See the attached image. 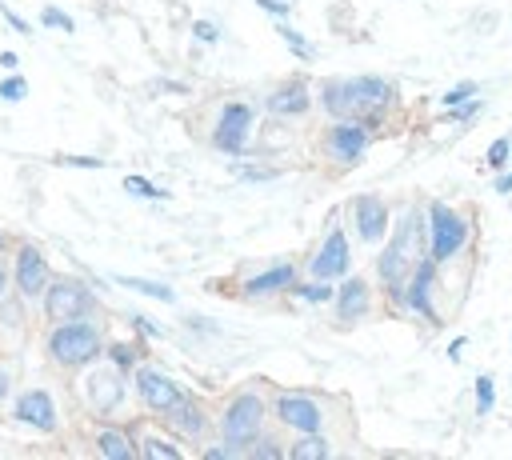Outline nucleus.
<instances>
[{
  "mask_svg": "<svg viewBox=\"0 0 512 460\" xmlns=\"http://www.w3.org/2000/svg\"><path fill=\"white\" fill-rule=\"evenodd\" d=\"M56 164H72V168H104L100 156H56Z\"/></svg>",
  "mask_w": 512,
  "mask_h": 460,
  "instance_id": "nucleus-38",
  "label": "nucleus"
},
{
  "mask_svg": "<svg viewBox=\"0 0 512 460\" xmlns=\"http://www.w3.org/2000/svg\"><path fill=\"white\" fill-rule=\"evenodd\" d=\"M24 96H28V80H24V76L0 80V100H4V104H20Z\"/></svg>",
  "mask_w": 512,
  "mask_h": 460,
  "instance_id": "nucleus-32",
  "label": "nucleus"
},
{
  "mask_svg": "<svg viewBox=\"0 0 512 460\" xmlns=\"http://www.w3.org/2000/svg\"><path fill=\"white\" fill-rule=\"evenodd\" d=\"M136 396H140V404L148 408V412H164V416H172L188 396L176 388V380H168L164 372H156V368H140L136 372Z\"/></svg>",
  "mask_w": 512,
  "mask_h": 460,
  "instance_id": "nucleus-12",
  "label": "nucleus"
},
{
  "mask_svg": "<svg viewBox=\"0 0 512 460\" xmlns=\"http://www.w3.org/2000/svg\"><path fill=\"white\" fill-rule=\"evenodd\" d=\"M16 420L20 424H32L36 432H52L56 428V404L44 388H28L20 400H16Z\"/></svg>",
  "mask_w": 512,
  "mask_h": 460,
  "instance_id": "nucleus-17",
  "label": "nucleus"
},
{
  "mask_svg": "<svg viewBox=\"0 0 512 460\" xmlns=\"http://www.w3.org/2000/svg\"><path fill=\"white\" fill-rule=\"evenodd\" d=\"M156 88H160V92H188V88H184V84H180V80H160V84H156Z\"/></svg>",
  "mask_w": 512,
  "mask_h": 460,
  "instance_id": "nucleus-45",
  "label": "nucleus"
},
{
  "mask_svg": "<svg viewBox=\"0 0 512 460\" xmlns=\"http://www.w3.org/2000/svg\"><path fill=\"white\" fill-rule=\"evenodd\" d=\"M0 64H4V68H16V64H20V56H16V52H0Z\"/></svg>",
  "mask_w": 512,
  "mask_h": 460,
  "instance_id": "nucleus-46",
  "label": "nucleus"
},
{
  "mask_svg": "<svg viewBox=\"0 0 512 460\" xmlns=\"http://www.w3.org/2000/svg\"><path fill=\"white\" fill-rule=\"evenodd\" d=\"M116 284H124L128 292H144V296H152V300H164V304L176 300V292H172L168 284H156V280H144V276H116Z\"/></svg>",
  "mask_w": 512,
  "mask_h": 460,
  "instance_id": "nucleus-24",
  "label": "nucleus"
},
{
  "mask_svg": "<svg viewBox=\"0 0 512 460\" xmlns=\"http://www.w3.org/2000/svg\"><path fill=\"white\" fill-rule=\"evenodd\" d=\"M480 116H484V100H480V96H472V100H464V104H456V108H444V112H440V120H444V124H460V128H472Z\"/></svg>",
  "mask_w": 512,
  "mask_h": 460,
  "instance_id": "nucleus-23",
  "label": "nucleus"
},
{
  "mask_svg": "<svg viewBox=\"0 0 512 460\" xmlns=\"http://www.w3.org/2000/svg\"><path fill=\"white\" fill-rule=\"evenodd\" d=\"M0 16H4V20H8V24H12V28H16V32H24V36H28V32H32V28H28V20H20V16H16V12H12V8H8V4H0Z\"/></svg>",
  "mask_w": 512,
  "mask_h": 460,
  "instance_id": "nucleus-39",
  "label": "nucleus"
},
{
  "mask_svg": "<svg viewBox=\"0 0 512 460\" xmlns=\"http://www.w3.org/2000/svg\"><path fill=\"white\" fill-rule=\"evenodd\" d=\"M256 4H260L264 12H272V16H288V8H292L288 0H256Z\"/></svg>",
  "mask_w": 512,
  "mask_h": 460,
  "instance_id": "nucleus-41",
  "label": "nucleus"
},
{
  "mask_svg": "<svg viewBox=\"0 0 512 460\" xmlns=\"http://www.w3.org/2000/svg\"><path fill=\"white\" fill-rule=\"evenodd\" d=\"M476 416H488L496 408V380L492 376H476Z\"/></svg>",
  "mask_w": 512,
  "mask_h": 460,
  "instance_id": "nucleus-28",
  "label": "nucleus"
},
{
  "mask_svg": "<svg viewBox=\"0 0 512 460\" xmlns=\"http://www.w3.org/2000/svg\"><path fill=\"white\" fill-rule=\"evenodd\" d=\"M288 292H292L296 300H304V304H328V300H336V284H332V280H316V276H312L308 284L296 280Z\"/></svg>",
  "mask_w": 512,
  "mask_h": 460,
  "instance_id": "nucleus-22",
  "label": "nucleus"
},
{
  "mask_svg": "<svg viewBox=\"0 0 512 460\" xmlns=\"http://www.w3.org/2000/svg\"><path fill=\"white\" fill-rule=\"evenodd\" d=\"M8 396V372H0V400Z\"/></svg>",
  "mask_w": 512,
  "mask_h": 460,
  "instance_id": "nucleus-47",
  "label": "nucleus"
},
{
  "mask_svg": "<svg viewBox=\"0 0 512 460\" xmlns=\"http://www.w3.org/2000/svg\"><path fill=\"white\" fill-rule=\"evenodd\" d=\"M348 212H352V228H356V236H360V244H368V248H380L384 240H388V232H392V208L384 204V196H372V192H364V196H356L352 204H348Z\"/></svg>",
  "mask_w": 512,
  "mask_h": 460,
  "instance_id": "nucleus-8",
  "label": "nucleus"
},
{
  "mask_svg": "<svg viewBox=\"0 0 512 460\" xmlns=\"http://www.w3.org/2000/svg\"><path fill=\"white\" fill-rule=\"evenodd\" d=\"M400 104V92L392 80L384 76H344V80H328L320 88V108L332 116V120H360L368 124L372 132L396 112Z\"/></svg>",
  "mask_w": 512,
  "mask_h": 460,
  "instance_id": "nucleus-1",
  "label": "nucleus"
},
{
  "mask_svg": "<svg viewBox=\"0 0 512 460\" xmlns=\"http://www.w3.org/2000/svg\"><path fill=\"white\" fill-rule=\"evenodd\" d=\"M492 188H496L500 196H508V192H512V164H508L504 172H496V180H492Z\"/></svg>",
  "mask_w": 512,
  "mask_h": 460,
  "instance_id": "nucleus-40",
  "label": "nucleus"
},
{
  "mask_svg": "<svg viewBox=\"0 0 512 460\" xmlns=\"http://www.w3.org/2000/svg\"><path fill=\"white\" fill-rule=\"evenodd\" d=\"M296 284V268L292 264H272L268 272H256L244 280V296H272V292H284Z\"/></svg>",
  "mask_w": 512,
  "mask_h": 460,
  "instance_id": "nucleus-19",
  "label": "nucleus"
},
{
  "mask_svg": "<svg viewBox=\"0 0 512 460\" xmlns=\"http://www.w3.org/2000/svg\"><path fill=\"white\" fill-rule=\"evenodd\" d=\"M372 148V128L360 120H332L324 132V156L336 164H360Z\"/></svg>",
  "mask_w": 512,
  "mask_h": 460,
  "instance_id": "nucleus-7",
  "label": "nucleus"
},
{
  "mask_svg": "<svg viewBox=\"0 0 512 460\" xmlns=\"http://www.w3.org/2000/svg\"><path fill=\"white\" fill-rule=\"evenodd\" d=\"M92 308H96V296H92V288H88L84 280H76V276H60V280H52L48 292H44V316H48L52 324L84 320V316H92Z\"/></svg>",
  "mask_w": 512,
  "mask_h": 460,
  "instance_id": "nucleus-5",
  "label": "nucleus"
},
{
  "mask_svg": "<svg viewBox=\"0 0 512 460\" xmlns=\"http://www.w3.org/2000/svg\"><path fill=\"white\" fill-rule=\"evenodd\" d=\"M276 416H280V424L292 428V432H324V412H320V404H316L312 396H304V392H284V396L276 400Z\"/></svg>",
  "mask_w": 512,
  "mask_h": 460,
  "instance_id": "nucleus-13",
  "label": "nucleus"
},
{
  "mask_svg": "<svg viewBox=\"0 0 512 460\" xmlns=\"http://www.w3.org/2000/svg\"><path fill=\"white\" fill-rule=\"evenodd\" d=\"M48 356L64 368H80V364H92L100 356V328L88 324V320H64L52 328L48 336Z\"/></svg>",
  "mask_w": 512,
  "mask_h": 460,
  "instance_id": "nucleus-4",
  "label": "nucleus"
},
{
  "mask_svg": "<svg viewBox=\"0 0 512 460\" xmlns=\"http://www.w3.org/2000/svg\"><path fill=\"white\" fill-rule=\"evenodd\" d=\"M204 456H208V460H224V456H236V448H232V440H228L224 448H208Z\"/></svg>",
  "mask_w": 512,
  "mask_h": 460,
  "instance_id": "nucleus-44",
  "label": "nucleus"
},
{
  "mask_svg": "<svg viewBox=\"0 0 512 460\" xmlns=\"http://www.w3.org/2000/svg\"><path fill=\"white\" fill-rule=\"evenodd\" d=\"M84 392H88V404L96 416H108L120 400H124V380L116 368H96L84 376Z\"/></svg>",
  "mask_w": 512,
  "mask_h": 460,
  "instance_id": "nucleus-16",
  "label": "nucleus"
},
{
  "mask_svg": "<svg viewBox=\"0 0 512 460\" xmlns=\"http://www.w3.org/2000/svg\"><path fill=\"white\" fill-rule=\"evenodd\" d=\"M124 188H128L132 196H144V200H164V196H168L164 188H156V184L144 180V176H124Z\"/></svg>",
  "mask_w": 512,
  "mask_h": 460,
  "instance_id": "nucleus-30",
  "label": "nucleus"
},
{
  "mask_svg": "<svg viewBox=\"0 0 512 460\" xmlns=\"http://www.w3.org/2000/svg\"><path fill=\"white\" fill-rule=\"evenodd\" d=\"M464 348H468V340H464V336H456V340L448 344V360H452V364H460V360H464Z\"/></svg>",
  "mask_w": 512,
  "mask_h": 460,
  "instance_id": "nucleus-42",
  "label": "nucleus"
},
{
  "mask_svg": "<svg viewBox=\"0 0 512 460\" xmlns=\"http://www.w3.org/2000/svg\"><path fill=\"white\" fill-rule=\"evenodd\" d=\"M308 108H312V92H308L304 80H288L268 96V112L272 116H304Z\"/></svg>",
  "mask_w": 512,
  "mask_h": 460,
  "instance_id": "nucleus-18",
  "label": "nucleus"
},
{
  "mask_svg": "<svg viewBox=\"0 0 512 460\" xmlns=\"http://www.w3.org/2000/svg\"><path fill=\"white\" fill-rule=\"evenodd\" d=\"M472 96H480V84H476V80H460V84H452L448 92H440V108H456V104H464V100H472Z\"/></svg>",
  "mask_w": 512,
  "mask_h": 460,
  "instance_id": "nucleus-27",
  "label": "nucleus"
},
{
  "mask_svg": "<svg viewBox=\"0 0 512 460\" xmlns=\"http://www.w3.org/2000/svg\"><path fill=\"white\" fill-rule=\"evenodd\" d=\"M248 136H252V108H248V104H240V100L224 104V108H220V116H216L212 144H216L224 156H240V152H244V144H248Z\"/></svg>",
  "mask_w": 512,
  "mask_h": 460,
  "instance_id": "nucleus-11",
  "label": "nucleus"
},
{
  "mask_svg": "<svg viewBox=\"0 0 512 460\" xmlns=\"http://www.w3.org/2000/svg\"><path fill=\"white\" fill-rule=\"evenodd\" d=\"M292 460H324L332 456V444L324 440V432H300V440L288 448Z\"/></svg>",
  "mask_w": 512,
  "mask_h": 460,
  "instance_id": "nucleus-21",
  "label": "nucleus"
},
{
  "mask_svg": "<svg viewBox=\"0 0 512 460\" xmlns=\"http://www.w3.org/2000/svg\"><path fill=\"white\" fill-rule=\"evenodd\" d=\"M48 264H44V252L40 248H32V244H24L20 252H16V288H20V296H28V300H36V296H44L48 292Z\"/></svg>",
  "mask_w": 512,
  "mask_h": 460,
  "instance_id": "nucleus-15",
  "label": "nucleus"
},
{
  "mask_svg": "<svg viewBox=\"0 0 512 460\" xmlns=\"http://www.w3.org/2000/svg\"><path fill=\"white\" fill-rule=\"evenodd\" d=\"M508 164H512V132H508V136H496V140L488 144V152H484V168L504 172Z\"/></svg>",
  "mask_w": 512,
  "mask_h": 460,
  "instance_id": "nucleus-25",
  "label": "nucleus"
},
{
  "mask_svg": "<svg viewBox=\"0 0 512 460\" xmlns=\"http://www.w3.org/2000/svg\"><path fill=\"white\" fill-rule=\"evenodd\" d=\"M108 356L116 360V368H132V364H136V348H132V344H112Z\"/></svg>",
  "mask_w": 512,
  "mask_h": 460,
  "instance_id": "nucleus-35",
  "label": "nucleus"
},
{
  "mask_svg": "<svg viewBox=\"0 0 512 460\" xmlns=\"http://www.w3.org/2000/svg\"><path fill=\"white\" fill-rule=\"evenodd\" d=\"M192 32H196V40H204V44H216V40H220V32H216V24H212V20H196V24H192Z\"/></svg>",
  "mask_w": 512,
  "mask_h": 460,
  "instance_id": "nucleus-37",
  "label": "nucleus"
},
{
  "mask_svg": "<svg viewBox=\"0 0 512 460\" xmlns=\"http://www.w3.org/2000/svg\"><path fill=\"white\" fill-rule=\"evenodd\" d=\"M424 216H428V256L448 268L452 260H460L472 240H476V224L464 208L448 204V200H428L424 204Z\"/></svg>",
  "mask_w": 512,
  "mask_h": 460,
  "instance_id": "nucleus-3",
  "label": "nucleus"
},
{
  "mask_svg": "<svg viewBox=\"0 0 512 460\" xmlns=\"http://www.w3.org/2000/svg\"><path fill=\"white\" fill-rule=\"evenodd\" d=\"M236 176L248 180V184H260V180H276L280 172L276 168H236Z\"/></svg>",
  "mask_w": 512,
  "mask_h": 460,
  "instance_id": "nucleus-36",
  "label": "nucleus"
},
{
  "mask_svg": "<svg viewBox=\"0 0 512 460\" xmlns=\"http://www.w3.org/2000/svg\"><path fill=\"white\" fill-rule=\"evenodd\" d=\"M0 248H4V236H0Z\"/></svg>",
  "mask_w": 512,
  "mask_h": 460,
  "instance_id": "nucleus-49",
  "label": "nucleus"
},
{
  "mask_svg": "<svg viewBox=\"0 0 512 460\" xmlns=\"http://www.w3.org/2000/svg\"><path fill=\"white\" fill-rule=\"evenodd\" d=\"M436 284H440V264L432 256H420L416 268H412V276H408V288H404V308L412 316H420L424 324H432V328L444 320L436 312Z\"/></svg>",
  "mask_w": 512,
  "mask_h": 460,
  "instance_id": "nucleus-6",
  "label": "nucleus"
},
{
  "mask_svg": "<svg viewBox=\"0 0 512 460\" xmlns=\"http://www.w3.org/2000/svg\"><path fill=\"white\" fill-rule=\"evenodd\" d=\"M276 32H280V40H284V44H288V48H292L300 60H312V56H316V48H312V44H308V40H304V36H300V32H296L288 20H284V24H276Z\"/></svg>",
  "mask_w": 512,
  "mask_h": 460,
  "instance_id": "nucleus-26",
  "label": "nucleus"
},
{
  "mask_svg": "<svg viewBox=\"0 0 512 460\" xmlns=\"http://www.w3.org/2000/svg\"><path fill=\"white\" fill-rule=\"evenodd\" d=\"M96 452L108 456V460H132V456H136L132 440H128L124 432H112V428H100V432H96Z\"/></svg>",
  "mask_w": 512,
  "mask_h": 460,
  "instance_id": "nucleus-20",
  "label": "nucleus"
},
{
  "mask_svg": "<svg viewBox=\"0 0 512 460\" xmlns=\"http://www.w3.org/2000/svg\"><path fill=\"white\" fill-rule=\"evenodd\" d=\"M248 456H260V460H276V456H288V448H280L272 436H256L252 448H244Z\"/></svg>",
  "mask_w": 512,
  "mask_h": 460,
  "instance_id": "nucleus-31",
  "label": "nucleus"
},
{
  "mask_svg": "<svg viewBox=\"0 0 512 460\" xmlns=\"http://www.w3.org/2000/svg\"><path fill=\"white\" fill-rule=\"evenodd\" d=\"M260 424H264V400L256 392H240L228 408H224V420H220V432L224 440L232 444H248L260 436Z\"/></svg>",
  "mask_w": 512,
  "mask_h": 460,
  "instance_id": "nucleus-9",
  "label": "nucleus"
},
{
  "mask_svg": "<svg viewBox=\"0 0 512 460\" xmlns=\"http://www.w3.org/2000/svg\"><path fill=\"white\" fill-rule=\"evenodd\" d=\"M132 324H136V328H140V332H144V336H164V328H156V324H148V320H144V316H140V312H136V316H132Z\"/></svg>",
  "mask_w": 512,
  "mask_h": 460,
  "instance_id": "nucleus-43",
  "label": "nucleus"
},
{
  "mask_svg": "<svg viewBox=\"0 0 512 460\" xmlns=\"http://www.w3.org/2000/svg\"><path fill=\"white\" fill-rule=\"evenodd\" d=\"M172 416L180 420V432H188V436H200V432H204V412H200L196 404H188V400H184Z\"/></svg>",
  "mask_w": 512,
  "mask_h": 460,
  "instance_id": "nucleus-29",
  "label": "nucleus"
},
{
  "mask_svg": "<svg viewBox=\"0 0 512 460\" xmlns=\"http://www.w3.org/2000/svg\"><path fill=\"white\" fill-rule=\"evenodd\" d=\"M332 304H336L340 324H356V320H364L372 312V284L364 276H344L336 284V300Z\"/></svg>",
  "mask_w": 512,
  "mask_h": 460,
  "instance_id": "nucleus-14",
  "label": "nucleus"
},
{
  "mask_svg": "<svg viewBox=\"0 0 512 460\" xmlns=\"http://www.w3.org/2000/svg\"><path fill=\"white\" fill-rule=\"evenodd\" d=\"M348 268H352L348 236H344V228H340V224H332V228H328V236L320 240L316 256L308 260V272H312L316 280H344V276H348Z\"/></svg>",
  "mask_w": 512,
  "mask_h": 460,
  "instance_id": "nucleus-10",
  "label": "nucleus"
},
{
  "mask_svg": "<svg viewBox=\"0 0 512 460\" xmlns=\"http://www.w3.org/2000/svg\"><path fill=\"white\" fill-rule=\"evenodd\" d=\"M420 256H428V216H424V208L412 204L392 224V232L376 256V280L396 308H404V288H408V276H412Z\"/></svg>",
  "mask_w": 512,
  "mask_h": 460,
  "instance_id": "nucleus-2",
  "label": "nucleus"
},
{
  "mask_svg": "<svg viewBox=\"0 0 512 460\" xmlns=\"http://www.w3.org/2000/svg\"><path fill=\"white\" fill-rule=\"evenodd\" d=\"M40 24H44V28H60V32H72V28H76V24H72V16H68V12H60L56 4H48V8L40 12Z\"/></svg>",
  "mask_w": 512,
  "mask_h": 460,
  "instance_id": "nucleus-33",
  "label": "nucleus"
},
{
  "mask_svg": "<svg viewBox=\"0 0 512 460\" xmlns=\"http://www.w3.org/2000/svg\"><path fill=\"white\" fill-rule=\"evenodd\" d=\"M4 284H8V280H4V268H0V296H4Z\"/></svg>",
  "mask_w": 512,
  "mask_h": 460,
  "instance_id": "nucleus-48",
  "label": "nucleus"
},
{
  "mask_svg": "<svg viewBox=\"0 0 512 460\" xmlns=\"http://www.w3.org/2000/svg\"><path fill=\"white\" fill-rule=\"evenodd\" d=\"M144 456H164V460H180V448L176 444H168V440H160V436H148L144 440Z\"/></svg>",
  "mask_w": 512,
  "mask_h": 460,
  "instance_id": "nucleus-34",
  "label": "nucleus"
}]
</instances>
